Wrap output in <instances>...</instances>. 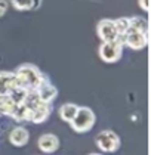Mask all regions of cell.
<instances>
[{"label":"cell","instance_id":"cell-1","mask_svg":"<svg viewBox=\"0 0 151 155\" xmlns=\"http://www.w3.org/2000/svg\"><path fill=\"white\" fill-rule=\"evenodd\" d=\"M15 80H16V87L36 90L40 84L46 80V75L42 74V71L33 64H24V65L16 68Z\"/></svg>","mask_w":151,"mask_h":155},{"label":"cell","instance_id":"cell-2","mask_svg":"<svg viewBox=\"0 0 151 155\" xmlns=\"http://www.w3.org/2000/svg\"><path fill=\"white\" fill-rule=\"evenodd\" d=\"M95 121H96V115L91 108L79 107L74 118L70 121V126L76 133H86L95 126Z\"/></svg>","mask_w":151,"mask_h":155},{"label":"cell","instance_id":"cell-3","mask_svg":"<svg viewBox=\"0 0 151 155\" xmlns=\"http://www.w3.org/2000/svg\"><path fill=\"white\" fill-rule=\"evenodd\" d=\"M98 55H99L101 61H104L107 64H114L117 61H120L122 55H123V43L120 40L102 41L98 49Z\"/></svg>","mask_w":151,"mask_h":155},{"label":"cell","instance_id":"cell-4","mask_svg":"<svg viewBox=\"0 0 151 155\" xmlns=\"http://www.w3.org/2000/svg\"><path fill=\"white\" fill-rule=\"evenodd\" d=\"M95 143L101 152H116L120 148V137L116 131L102 130L95 136Z\"/></svg>","mask_w":151,"mask_h":155},{"label":"cell","instance_id":"cell-5","mask_svg":"<svg viewBox=\"0 0 151 155\" xmlns=\"http://www.w3.org/2000/svg\"><path fill=\"white\" fill-rule=\"evenodd\" d=\"M118 40L123 43V46H128L132 50H142L148 45V33H141V31H135L129 28L126 34L120 37Z\"/></svg>","mask_w":151,"mask_h":155},{"label":"cell","instance_id":"cell-6","mask_svg":"<svg viewBox=\"0 0 151 155\" xmlns=\"http://www.w3.org/2000/svg\"><path fill=\"white\" fill-rule=\"evenodd\" d=\"M96 34L98 37L102 40V41H114V40H118L120 36H118V31L116 28V24H114V19H101L98 25H96Z\"/></svg>","mask_w":151,"mask_h":155},{"label":"cell","instance_id":"cell-7","mask_svg":"<svg viewBox=\"0 0 151 155\" xmlns=\"http://www.w3.org/2000/svg\"><path fill=\"white\" fill-rule=\"evenodd\" d=\"M36 93H37V96H39L40 102L49 104V105H50V104L55 101V97L58 96V89H57L53 84L49 83L47 78H46L43 83L36 89Z\"/></svg>","mask_w":151,"mask_h":155},{"label":"cell","instance_id":"cell-8","mask_svg":"<svg viewBox=\"0 0 151 155\" xmlns=\"http://www.w3.org/2000/svg\"><path fill=\"white\" fill-rule=\"evenodd\" d=\"M37 146L42 152L45 154H52L59 148V139L57 134L53 133H45L39 137L37 140Z\"/></svg>","mask_w":151,"mask_h":155},{"label":"cell","instance_id":"cell-9","mask_svg":"<svg viewBox=\"0 0 151 155\" xmlns=\"http://www.w3.org/2000/svg\"><path fill=\"white\" fill-rule=\"evenodd\" d=\"M16 87L15 72L0 71V95H9Z\"/></svg>","mask_w":151,"mask_h":155},{"label":"cell","instance_id":"cell-10","mask_svg":"<svg viewBox=\"0 0 151 155\" xmlns=\"http://www.w3.org/2000/svg\"><path fill=\"white\" fill-rule=\"evenodd\" d=\"M28 140H30V133L25 127H21V126L15 127L9 133V142L13 146H24L28 143Z\"/></svg>","mask_w":151,"mask_h":155},{"label":"cell","instance_id":"cell-11","mask_svg":"<svg viewBox=\"0 0 151 155\" xmlns=\"http://www.w3.org/2000/svg\"><path fill=\"white\" fill-rule=\"evenodd\" d=\"M31 111H33L31 112V123L40 124V123H45L49 118V115H50V105L42 102L39 107L31 109Z\"/></svg>","mask_w":151,"mask_h":155},{"label":"cell","instance_id":"cell-12","mask_svg":"<svg viewBox=\"0 0 151 155\" xmlns=\"http://www.w3.org/2000/svg\"><path fill=\"white\" fill-rule=\"evenodd\" d=\"M77 109H79V105H76V104H64V105H61L58 109V114L61 120L62 121H65V123H70L71 120L74 118V115H76V112H77Z\"/></svg>","mask_w":151,"mask_h":155},{"label":"cell","instance_id":"cell-13","mask_svg":"<svg viewBox=\"0 0 151 155\" xmlns=\"http://www.w3.org/2000/svg\"><path fill=\"white\" fill-rule=\"evenodd\" d=\"M18 107L9 95H0V114L2 115H9L11 117L15 111V108Z\"/></svg>","mask_w":151,"mask_h":155},{"label":"cell","instance_id":"cell-14","mask_svg":"<svg viewBox=\"0 0 151 155\" xmlns=\"http://www.w3.org/2000/svg\"><path fill=\"white\" fill-rule=\"evenodd\" d=\"M40 2L42 0H11L16 11H34L40 6Z\"/></svg>","mask_w":151,"mask_h":155},{"label":"cell","instance_id":"cell-15","mask_svg":"<svg viewBox=\"0 0 151 155\" xmlns=\"http://www.w3.org/2000/svg\"><path fill=\"white\" fill-rule=\"evenodd\" d=\"M129 19H130V25H129L130 30L141 31V33H148V22L144 16H133V18H129Z\"/></svg>","mask_w":151,"mask_h":155},{"label":"cell","instance_id":"cell-16","mask_svg":"<svg viewBox=\"0 0 151 155\" xmlns=\"http://www.w3.org/2000/svg\"><path fill=\"white\" fill-rule=\"evenodd\" d=\"M28 93V89H24V87H15L13 90H12L9 96L12 97V101L16 104V105H21L24 102V99H25V96Z\"/></svg>","mask_w":151,"mask_h":155},{"label":"cell","instance_id":"cell-17","mask_svg":"<svg viewBox=\"0 0 151 155\" xmlns=\"http://www.w3.org/2000/svg\"><path fill=\"white\" fill-rule=\"evenodd\" d=\"M114 24H116V28L118 31V36L123 37L126 34V31L129 30V25H130V19L128 16H122V18H117L114 19Z\"/></svg>","mask_w":151,"mask_h":155},{"label":"cell","instance_id":"cell-18","mask_svg":"<svg viewBox=\"0 0 151 155\" xmlns=\"http://www.w3.org/2000/svg\"><path fill=\"white\" fill-rule=\"evenodd\" d=\"M8 8H9V2L8 0H0V18L8 12Z\"/></svg>","mask_w":151,"mask_h":155},{"label":"cell","instance_id":"cell-19","mask_svg":"<svg viewBox=\"0 0 151 155\" xmlns=\"http://www.w3.org/2000/svg\"><path fill=\"white\" fill-rule=\"evenodd\" d=\"M138 5L144 12H148L150 11V0H138Z\"/></svg>","mask_w":151,"mask_h":155},{"label":"cell","instance_id":"cell-20","mask_svg":"<svg viewBox=\"0 0 151 155\" xmlns=\"http://www.w3.org/2000/svg\"><path fill=\"white\" fill-rule=\"evenodd\" d=\"M89 155H102V154H96V152H95V154H89Z\"/></svg>","mask_w":151,"mask_h":155},{"label":"cell","instance_id":"cell-21","mask_svg":"<svg viewBox=\"0 0 151 155\" xmlns=\"http://www.w3.org/2000/svg\"><path fill=\"white\" fill-rule=\"evenodd\" d=\"M0 115H2V114H0Z\"/></svg>","mask_w":151,"mask_h":155}]
</instances>
